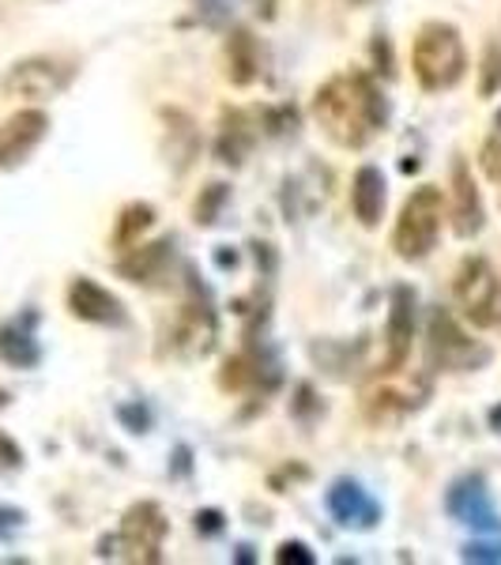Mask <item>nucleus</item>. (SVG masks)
Here are the masks:
<instances>
[{
	"instance_id": "f257e3e1",
	"label": "nucleus",
	"mask_w": 501,
	"mask_h": 565,
	"mask_svg": "<svg viewBox=\"0 0 501 565\" xmlns=\"http://www.w3.org/2000/svg\"><path fill=\"white\" fill-rule=\"evenodd\" d=\"M313 121L335 148L362 151L388 125V103L366 72H340L313 95Z\"/></svg>"
},
{
	"instance_id": "f03ea898",
	"label": "nucleus",
	"mask_w": 501,
	"mask_h": 565,
	"mask_svg": "<svg viewBox=\"0 0 501 565\" xmlns=\"http://www.w3.org/2000/svg\"><path fill=\"white\" fill-rule=\"evenodd\" d=\"M412 72L418 87L430 90V95L457 87L468 76V50H463L457 26L445 20H430L418 26L412 42Z\"/></svg>"
},
{
	"instance_id": "7ed1b4c3",
	"label": "nucleus",
	"mask_w": 501,
	"mask_h": 565,
	"mask_svg": "<svg viewBox=\"0 0 501 565\" xmlns=\"http://www.w3.org/2000/svg\"><path fill=\"white\" fill-rule=\"evenodd\" d=\"M445 223V196L437 185H418L412 196L399 207V218L393 226V249L399 260L415 264L426 260L437 249Z\"/></svg>"
},
{
	"instance_id": "20e7f679",
	"label": "nucleus",
	"mask_w": 501,
	"mask_h": 565,
	"mask_svg": "<svg viewBox=\"0 0 501 565\" xmlns=\"http://www.w3.org/2000/svg\"><path fill=\"white\" fill-rule=\"evenodd\" d=\"M460 313L476 328H494L501 321V279L487 257H463L452 279Z\"/></svg>"
},
{
	"instance_id": "39448f33",
	"label": "nucleus",
	"mask_w": 501,
	"mask_h": 565,
	"mask_svg": "<svg viewBox=\"0 0 501 565\" xmlns=\"http://www.w3.org/2000/svg\"><path fill=\"white\" fill-rule=\"evenodd\" d=\"M215 340H218V317L212 309V298L193 287V295L181 302L174 324H170V332H167L170 354L181 362L207 359V354L215 351Z\"/></svg>"
},
{
	"instance_id": "423d86ee",
	"label": "nucleus",
	"mask_w": 501,
	"mask_h": 565,
	"mask_svg": "<svg viewBox=\"0 0 501 565\" xmlns=\"http://www.w3.org/2000/svg\"><path fill=\"white\" fill-rule=\"evenodd\" d=\"M426 354H430V366L445 370V373L479 370L490 362V351L471 340V335L452 321L449 309H434L430 313V328H426Z\"/></svg>"
},
{
	"instance_id": "0eeeda50",
	"label": "nucleus",
	"mask_w": 501,
	"mask_h": 565,
	"mask_svg": "<svg viewBox=\"0 0 501 565\" xmlns=\"http://www.w3.org/2000/svg\"><path fill=\"white\" fill-rule=\"evenodd\" d=\"M430 399V377H404V366L399 370H381V377L362 392V407L373 423H393V418H404L426 407Z\"/></svg>"
},
{
	"instance_id": "6e6552de",
	"label": "nucleus",
	"mask_w": 501,
	"mask_h": 565,
	"mask_svg": "<svg viewBox=\"0 0 501 565\" xmlns=\"http://www.w3.org/2000/svg\"><path fill=\"white\" fill-rule=\"evenodd\" d=\"M167 535H170V521H167V513H162L159 501H136V505L125 509L117 543H121V551L129 562L159 565Z\"/></svg>"
},
{
	"instance_id": "1a4fd4ad",
	"label": "nucleus",
	"mask_w": 501,
	"mask_h": 565,
	"mask_svg": "<svg viewBox=\"0 0 501 565\" xmlns=\"http://www.w3.org/2000/svg\"><path fill=\"white\" fill-rule=\"evenodd\" d=\"M76 68L61 57H26L20 65H12V72L4 76V90L12 98H31V103H42V98L61 95Z\"/></svg>"
},
{
	"instance_id": "9d476101",
	"label": "nucleus",
	"mask_w": 501,
	"mask_h": 565,
	"mask_svg": "<svg viewBox=\"0 0 501 565\" xmlns=\"http://www.w3.org/2000/svg\"><path fill=\"white\" fill-rule=\"evenodd\" d=\"M68 313L84 324L98 328H125L129 324V309L114 290H106L103 282H95L90 276H76L68 282Z\"/></svg>"
},
{
	"instance_id": "9b49d317",
	"label": "nucleus",
	"mask_w": 501,
	"mask_h": 565,
	"mask_svg": "<svg viewBox=\"0 0 501 565\" xmlns=\"http://www.w3.org/2000/svg\"><path fill=\"white\" fill-rule=\"evenodd\" d=\"M445 513L460 524H471L479 532H498L501 521L494 513V501H490V490H487V479L482 476H460L445 490Z\"/></svg>"
},
{
	"instance_id": "f8f14e48",
	"label": "nucleus",
	"mask_w": 501,
	"mask_h": 565,
	"mask_svg": "<svg viewBox=\"0 0 501 565\" xmlns=\"http://www.w3.org/2000/svg\"><path fill=\"white\" fill-rule=\"evenodd\" d=\"M50 132V114L45 109H20L0 125V170H15L20 162H26L39 143Z\"/></svg>"
},
{
	"instance_id": "ddd939ff",
	"label": "nucleus",
	"mask_w": 501,
	"mask_h": 565,
	"mask_svg": "<svg viewBox=\"0 0 501 565\" xmlns=\"http://www.w3.org/2000/svg\"><path fill=\"white\" fill-rule=\"evenodd\" d=\"M324 505L332 521L340 527H351V532H370L381 521V505L354 479H335L324 494Z\"/></svg>"
},
{
	"instance_id": "4468645a",
	"label": "nucleus",
	"mask_w": 501,
	"mask_h": 565,
	"mask_svg": "<svg viewBox=\"0 0 501 565\" xmlns=\"http://www.w3.org/2000/svg\"><path fill=\"white\" fill-rule=\"evenodd\" d=\"M385 370H399L412 359V343H415V290L412 287H396L388 298V328H385Z\"/></svg>"
},
{
	"instance_id": "2eb2a0df",
	"label": "nucleus",
	"mask_w": 501,
	"mask_h": 565,
	"mask_svg": "<svg viewBox=\"0 0 501 565\" xmlns=\"http://www.w3.org/2000/svg\"><path fill=\"white\" fill-rule=\"evenodd\" d=\"M487 223V212H482V196H479V185L471 178L468 162L452 159V231L457 238H476Z\"/></svg>"
},
{
	"instance_id": "dca6fc26",
	"label": "nucleus",
	"mask_w": 501,
	"mask_h": 565,
	"mask_svg": "<svg viewBox=\"0 0 501 565\" xmlns=\"http://www.w3.org/2000/svg\"><path fill=\"white\" fill-rule=\"evenodd\" d=\"M39 313L26 309V313L12 317V321L0 324V359L15 370H34L42 362V348H39Z\"/></svg>"
},
{
	"instance_id": "f3484780",
	"label": "nucleus",
	"mask_w": 501,
	"mask_h": 565,
	"mask_svg": "<svg viewBox=\"0 0 501 565\" xmlns=\"http://www.w3.org/2000/svg\"><path fill=\"white\" fill-rule=\"evenodd\" d=\"M385 200H388V185H385V174L377 167H359L351 178V212L359 218L366 231L381 223L385 215Z\"/></svg>"
},
{
	"instance_id": "a211bd4d",
	"label": "nucleus",
	"mask_w": 501,
	"mask_h": 565,
	"mask_svg": "<svg viewBox=\"0 0 501 565\" xmlns=\"http://www.w3.org/2000/svg\"><path fill=\"white\" fill-rule=\"evenodd\" d=\"M260 140V125L249 109H226L223 114V129H218L215 154L231 167H242L245 154L253 151V143Z\"/></svg>"
},
{
	"instance_id": "6ab92c4d",
	"label": "nucleus",
	"mask_w": 501,
	"mask_h": 565,
	"mask_svg": "<svg viewBox=\"0 0 501 565\" xmlns=\"http://www.w3.org/2000/svg\"><path fill=\"white\" fill-rule=\"evenodd\" d=\"M170 257H174V242L159 238L151 245H132L125 249V257L117 260V276H125L129 282H154L167 271Z\"/></svg>"
},
{
	"instance_id": "aec40b11",
	"label": "nucleus",
	"mask_w": 501,
	"mask_h": 565,
	"mask_svg": "<svg viewBox=\"0 0 501 565\" xmlns=\"http://www.w3.org/2000/svg\"><path fill=\"white\" fill-rule=\"evenodd\" d=\"M260 76V45L249 31H234L226 39V79L234 87H249Z\"/></svg>"
},
{
	"instance_id": "412c9836",
	"label": "nucleus",
	"mask_w": 501,
	"mask_h": 565,
	"mask_svg": "<svg viewBox=\"0 0 501 565\" xmlns=\"http://www.w3.org/2000/svg\"><path fill=\"white\" fill-rule=\"evenodd\" d=\"M154 226V207L151 204H129L121 215H117V226H114V249H132V245H140V238Z\"/></svg>"
},
{
	"instance_id": "4be33fe9",
	"label": "nucleus",
	"mask_w": 501,
	"mask_h": 565,
	"mask_svg": "<svg viewBox=\"0 0 501 565\" xmlns=\"http://www.w3.org/2000/svg\"><path fill=\"white\" fill-rule=\"evenodd\" d=\"M501 90V34L487 42V53H482V72H479V95L490 98Z\"/></svg>"
},
{
	"instance_id": "5701e85b",
	"label": "nucleus",
	"mask_w": 501,
	"mask_h": 565,
	"mask_svg": "<svg viewBox=\"0 0 501 565\" xmlns=\"http://www.w3.org/2000/svg\"><path fill=\"white\" fill-rule=\"evenodd\" d=\"M276 562L279 565H313L317 554L309 551V543H302V540H284L276 546Z\"/></svg>"
},
{
	"instance_id": "b1692460",
	"label": "nucleus",
	"mask_w": 501,
	"mask_h": 565,
	"mask_svg": "<svg viewBox=\"0 0 501 565\" xmlns=\"http://www.w3.org/2000/svg\"><path fill=\"white\" fill-rule=\"evenodd\" d=\"M223 200H226V185H207V193L196 200V223L212 226L218 207H223Z\"/></svg>"
},
{
	"instance_id": "393cba45",
	"label": "nucleus",
	"mask_w": 501,
	"mask_h": 565,
	"mask_svg": "<svg viewBox=\"0 0 501 565\" xmlns=\"http://www.w3.org/2000/svg\"><path fill=\"white\" fill-rule=\"evenodd\" d=\"M479 162H482V174H487L490 181H501V132L498 129L487 143H482Z\"/></svg>"
},
{
	"instance_id": "a878e982",
	"label": "nucleus",
	"mask_w": 501,
	"mask_h": 565,
	"mask_svg": "<svg viewBox=\"0 0 501 565\" xmlns=\"http://www.w3.org/2000/svg\"><path fill=\"white\" fill-rule=\"evenodd\" d=\"M15 468H23V449L8 434H0V471H15Z\"/></svg>"
},
{
	"instance_id": "bb28decb",
	"label": "nucleus",
	"mask_w": 501,
	"mask_h": 565,
	"mask_svg": "<svg viewBox=\"0 0 501 565\" xmlns=\"http://www.w3.org/2000/svg\"><path fill=\"white\" fill-rule=\"evenodd\" d=\"M463 562H501L498 543H468L463 546Z\"/></svg>"
},
{
	"instance_id": "cd10ccee",
	"label": "nucleus",
	"mask_w": 501,
	"mask_h": 565,
	"mask_svg": "<svg viewBox=\"0 0 501 565\" xmlns=\"http://www.w3.org/2000/svg\"><path fill=\"white\" fill-rule=\"evenodd\" d=\"M23 521H26V516L20 513V509H4V505H0V540H12V535L23 527Z\"/></svg>"
},
{
	"instance_id": "c85d7f7f",
	"label": "nucleus",
	"mask_w": 501,
	"mask_h": 565,
	"mask_svg": "<svg viewBox=\"0 0 501 565\" xmlns=\"http://www.w3.org/2000/svg\"><path fill=\"white\" fill-rule=\"evenodd\" d=\"M117 415H121V423L129 426L132 434H143V430H148V423H151V415L143 412V407H121Z\"/></svg>"
},
{
	"instance_id": "c756f323",
	"label": "nucleus",
	"mask_w": 501,
	"mask_h": 565,
	"mask_svg": "<svg viewBox=\"0 0 501 565\" xmlns=\"http://www.w3.org/2000/svg\"><path fill=\"white\" fill-rule=\"evenodd\" d=\"M218 527H223V516H218L215 509H207V513H196V532H204V535H215Z\"/></svg>"
},
{
	"instance_id": "7c9ffc66",
	"label": "nucleus",
	"mask_w": 501,
	"mask_h": 565,
	"mask_svg": "<svg viewBox=\"0 0 501 565\" xmlns=\"http://www.w3.org/2000/svg\"><path fill=\"white\" fill-rule=\"evenodd\" d=\"M257 554H253V546H238V554H234V562H242V565H249Z\"/></svg>"
},
{
	"instance_id": "2f4dec72",
	"label": "nucleus",
	"mask_w": 501,
	"mask_h": 565,
	"mask_svg": "<svg viewBox=\"0 0 501 565\" xmlns=\"http://www.w3.org/2000/svg\"><path fill=\"white\" fill-rule=\"evenodd\" d=\"M4 404H8V392H4V388H0V407H4Z\"/></svg>"
},
{
	"instance_id": "473e14b6",
	"label": "nucleus",
	"mask_w": 501,
	"mask_h": 565,
	"mask_svg": "<svg viewBox=\"0 0 501 565\" xmlns=\"http://www.w3.org/2000/svg\"><path fill=\"white\" fill-rule=\"evenodd\" d=\"M494 129L501 132V109H498V117H494Z\"/></svg>"
}]
</instances>
